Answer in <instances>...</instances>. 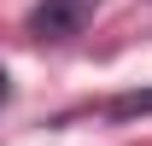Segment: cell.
I'll return each instance as SVG.
<instances>
[{
  "mask_svg": "<svg viewBox=\"0 0 152 146\" xmlns=\"http://www.w3.org/2000/svg\"><path fill=\"white\" fill-rule=\"evenodd\" d=\"M94 6L99 0H41L35 12H29V29L47 35V41H64V35H76L82 23L94 18Z\"/></svg>",
  "mask_w": 152,
  "mask_h": 146,
  "instance_id": "cell-1",
  "label": "cell"
},
{
  "mask_svg": "<svg viewBox=\"0 0 152 146\" xmlns=\"http://www.w3.org/2000/svg\"><path fill=\"white\" fill-rule=\"evenodd\" d=\"M111 111H117V117H146V111H152V88H140V93H123Z\"/></svg>",
  "mask_w": 152,
  "mask_h": 146,
  "instance_id": "cell-2",
  "label": "cell"
}]
</instances>
